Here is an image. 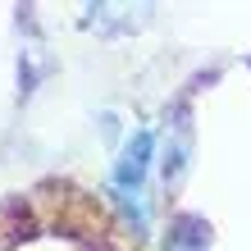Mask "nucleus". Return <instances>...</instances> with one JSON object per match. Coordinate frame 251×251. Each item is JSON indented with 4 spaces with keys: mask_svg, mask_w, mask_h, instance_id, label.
<instances>
[{
    "mask_svg": "<svg viewBox=\"0 0 251 251\" xmlns=\"http://www.w3.org/2000/svg\"><path fill=\"white\" fill-rule=\"evenodd\" d=\"M169 251H205V224L201 219H178V233L169 238Z\"/></svg>",
    "mask_w": 251,
    "mask_h": 251,
    "instance_id": "obj_2",
    "label": "nucleus"
},
{
    "mask_svg": "<svg viewBox=\"0 0 251 251\" xmlns=\"http://www.w3.org/2000/svg\"><path fill=\"white\" fill-rule=\"evenodd\" d=\"M146 165H151V132L137 128V132L128 137L124 155H119V169H114V187H119V197L128 201L137 233L146 228V210H142V178H146Z\"/></svg>",
    "mask_w": 251,
    "mask_h": 251,
    "instance_id": "obj_1",
    "label": "nucleus"
}]
</instances>
